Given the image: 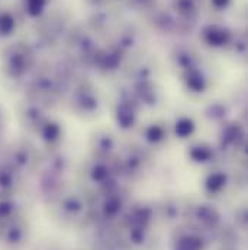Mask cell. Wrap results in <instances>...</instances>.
I'll return each mask as SVG.
<instances>
[{"label":"cell","mask_w":248,"mask_h":250,"mask_svg":"<svg viewBox=\"0 0 248 250\" xmlns=\"http://www.w3.org/2000/svg\"><path fill=\"white\" fill-rule=\"evenodd\" d=\"M20 237H22V229H20V227H18V226H10V227L6 230L4 239H6L7 243L16 245V243H19Z\"/></svg>","instance_id":"obj_1"},{"label":"cell","mask_w":248,"mask_h":250,"mask_svg":"<svg viewBox=\"0 0 248 250\" xmlns=\"http://www.w3.org/2000/svg\"><path fill=\"white\" fill-rule=\"evenodd\" d=\"M13 185V175L9 169H0V188L9 189Z\"/></svg>","instance_id":"obj_2"}]
</instances>
